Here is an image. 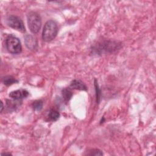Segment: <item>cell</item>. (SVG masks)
<instances>
[{
    "label": "cell",
    "mask_w": 156,
    "mask_h": 156,
    "mask_svg": "<svg viewBox=\"0 0 156 156\" xmlns=\"http://www.w3.org/2000/svg\"><path fill=\"white\" fill-rule=\"evenodd\" d=\"M58 33V26L54 20L48 21L43 27L42 39L45 42H50L53 40Z\"/></svg>",
    "instance_id": "6da1fadb"
},
{
    "label": "cell",
    "mask_w": 156,
    "mask_h": 156,
    "mask_svg": "<svg viewBox=\"0 0 156 156\" xmlns=\"http://www.w3.org/2000/svg\"><path fill=\"white\" fill-rule=\"evenodd\" d=\"M5 46L9 52L12 54H18L22 51L21 41L16 37L10 35L5 39Z\"/></svg>",
    "instance_id": "7a4b0ae2"
},
{
    "label": "cell",
    "mask_w": 156,
    "mask_h": 156,
    "mask_svg": "<svg viewBox=\"0 0 156 156\" xmlns=\"http://www.w3.org/2000/svg\"><path fill=\"white\" fill-rule=\"evenodd\" d=\"M27 24L32 34L38 33L41 26V20L40 15L35 12H30L27 15Z\"/></svg>",
    "instance_id": "3957f363"
},
{
    "label": "cell",
    "mask_w": 156,
    "mask_h": 156,
    "mask_svg": "<svg viewBox=\"0 0 156 156\" xmlns=\"http://www.w3.org/2000/svg\"><path fill=\"white\" fill-rule=\"evenodd\" d=\"M6 22L7 25L10 27L21 32H26V28L24 23L18 16L15 15H10L7 18Z\"/></svg>",
    "instance_id": "277c9868"
},
{
    "label": "cell",
    "mask_w": 156,
    "mask_h": 156,
    "mask_svg": "<svg viewBox=\"0 0 156 156\" xmlns=\"http://www.w3.org/2000/svg\"><path fill=\"white\" fill-rule=\"evenodd\" d=\"M118 44L116 41H105L98 44V48H96L95 50L98 51L99 53H105L113 52L118 48Z\"/></svg>",
    "instance_id": "5b68a950"
},
{
    "label": "cell",
    "mask_w": 156,
    "mask_h": 156,
    "mask_svg": "<svg viewBox=\"0 0 156 156\" xmlns=\"http://www.w3.org/2000/svg\"><path fill=\"white\" fill-rule=\"evenodd\" d=\"M29 92L24 89H20L11 91L9 93V97L14 100H21L29 96Z\"/></svg>",
    "instance_id": "8992f818"
},
{
    "label": "cell",
    "mask_w": 156,
    "mask_h": 156,
    "mask_svg": "<svg viewBox=\"0 0 156 156\" xmlns=\"http://www.w3.org/2000/svg\"><path fill=\"white\" fill-rule=\"evenodd\" d=\"M24 43L26 46L30 50H35L38 46V43L35 37L32 35L27 34L24 37Z\"/></svg>",
    "instance_id": "52a82bcc"
},
{
    "label": "cell",
    "mask_w": 156,
    "mask_h": 156,
    "mask_svg": "<svg viewBox=\"0 0 156 156\" xmlns=\"http://www.w3.org/2000/svg\"><path fill=\"white\" fill-rule=\"evenodd\" d=\"M69 87L72 89L79 90L85 91L87 90V88L86 85L83 83V82L80 80H77V79H74L71 82Z\"/></svg>",
    "instance_id": "ba28073f"
},
{
    "label": "cell",
    "mask_w": 156,
    "mask_h": 156,
    "mask_svg": "<svg viewBox=\"0 0 156 156\" xmlns=\"http://www.w3.org/2000/svg\"><path fill=\"white\" fill-rule=\"evenodd\" d=\"M62 93L63 98L65 101H69L73 96V93L71 91V90L69 88H63L62 91Z\"/></svg>",
    "instance_id": "9c48e42d"
},
{
    "label": "cell",
    "mask_w": 156,
    "mask_h": 156,
    "mask_svg": "<svg viewBox=\"0 0 156 156\" xmlns=\"http://www.w3.org/2000/svg\"><path fill=\"white\" fill-rule=\"evenodd\" d=\"M59 116H60V113L58 111H57L55 109L50 110L48 114V117L50 120L52 121H55L59 118Z\"/></svg>",
    "instance_id": "30bf717a"
},
{
    "label": "cell",
    "mask_w": 156,
    "mask_h": 156,
    "mask_svg": "<svg viewBox=\"0 0 156 156\" xmlns=\"http://www.w3.org/2000/svg\"><path fill=\"white\" fill-rule=\"evenodd\" d=\"M2 82H3L4 84L5 85H10L13 83H17L18 82V80H16L13 77H12L11 76H5L3 79Z\"/></svg>",
    "instance_id": "8fae6325"
},
{
    "label": "cell",
    "mask_w": 156,
    "mask_h": 156,
    "mask_svg": "<svg viewBox=\"0 0 156 156\" xmlns=\"http://www.w3.org/2000/svg\"><path fill=\"white\" fill-rule=\"evenodd\" d=\"M43 105V103L41 100H37L32 103V105L34 110L36 111H40L42 109Z\"/></svg>",
    "instance_id": "7c38bea8"
},
{
    "label": "cell",
    "mask_w": 156,
    "mask_h": 156,
    "mask_svg": "<svg viewBox=\"0 0 156 156\" xmlns=\"http://www.w3.org/2000/svg\"><path fill=\"white\" fill-rule=\"evenodd\" d=\"M94 87H95V90H96V101H97V102L99 103L100 102V99H101V90L99 87V85L96 79L94 80Z\"/></svg>",
    "instance_id": "4fadbf2b"
},
{
    "label": "cell",
    "mask_w": 156,
    "mask_h": 156,
    "mask_svg": "<svg viewBox=\"0 0 156 156\" xmlns=\"http://www.w3.org/2000/svg\"><path fill=\"white\" fill-rule=\"evenodd\" d=\"M18 102H13L12 101H7V105L8 106L9 108H13V109H15V107H17L18 105Z\"/></svg>",
    "instance_id": "5bb4252c"
},
{
    "label": "cell",
    "mask_w": 156,
    "mask_h": 156,
    "mask_svg": "<svg viewBox=\"0 0 156 156\" xmlns=\"http://www.w3.org/2000/svg\"><path fill=\"white\" fill-rule=\"evenodd\" d=\"M91 153L88 154V155H103V153L101 152V151L99 149H93L91 151Z\"/></svg>",
    "instance_id": "9a60e30c"
},
{
    "label": "cell",
    "mask_w": 156,
    "mask_h": 156,
    "mask_svg": "<svg viewBox=\"0 0 156 156\" xmlns=\"http://www.w3.org/2000/svg\"><path fill=\"white\" fill-rule=\"evenodd\" d=\"M1 112H2V109H3V103H2V101L1 102Z\"/></svg>",
    "instance_id": "2e32d148"
}]
</instances>
